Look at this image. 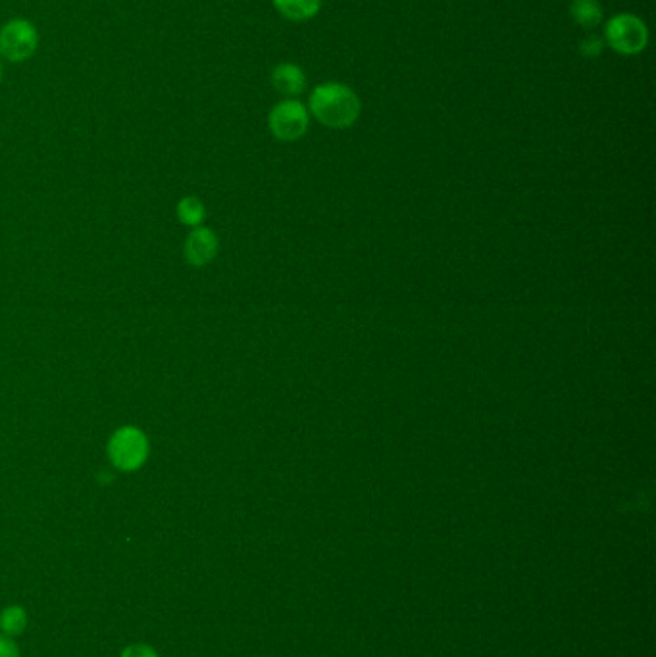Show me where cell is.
<instances>
[{"label": "cell", "mask_w": 656, "mask_h": 657, "mask_svg": "<svg viewBox=\"0 0 656 657\" xmlns=\"http://www.w3.org/2000/svg\"><path fill=\"white\" fill-rule=\"evenodd\" d=\"M570 16L581 27L593 29L603 20V6L599 0H572Z\"/></svg>", "instance_id": "9"}, {"label": "cell", "mask_w": 656, "mask_h": 657, "mask_svg": "<svg viewBox=\"0 0 656 657\" xmlns=\"http://www.w3.org/2000/svg\"><path fill=\"white\" fill-rule=\"evenodd\" d=\"M268 125L279 141H297L308 129V110L304 108L303 102L287 98L274 106Z\"/></svg>", "instance_id": "5"}, {"label": "cell", "mask_w": 656, "mask_h": 657, "mask_svg": "<svg viewBox=\"0 0 656 657\" xmlns=\"http://www.w3.org/2000/svg\"><path fill=\"white\" fill-rule=\"evenodd\" d=\"M0 627L4 633L20 634L26 627V611L22 608H8L0 617Z\"/></svg>", "instance_id": "11"}, {"label": "cell", "mask_w": 656, "mask_h": 657, "mask_svg": "<svg viewBox=\"0 0 656 657\" xmlns=\"http://www.w3.org/2000/svg\"><path fill=\"white\" fill-rule=\"evenodd\" d=\"M108 454L110 460L124 471H133L141 467L147 456H149V440L147 437L135 429V427H124L114 433L108 444Z\"/></svg>", "instance_id": "4"}, {"label": "cell", "mask_w": 656, "mask_h": 657, "mask_svg": "<svg viewBox=\"0 0 656 657\" xmlns=\"http://www.w3.org/2000/svg\"><path fill=\"white\" fill-rule=\"evenodd\" d=\"M122 657H158L149 646H129Z\"/></svg>", "instance_id": "14"}, {"label": "cell", "mask_w": 656, "mask_h": 657, "mask_svg": "<svg viewBox=\"0 0 656 657\" xmlns=\"http://www.w3.org/2000/svg\"><path fill=\"white\" fill-rule=\"evenodd\" d=\"M177 214H179V219L187 225H199L202 218H204V208H202L201 200L189 196V198H183L179 202V208H177Z\"/></svg>", "instance_id": "10"}, {"label": "cell", "mask_w": 656, "mask_h": 657, "mask_svg": "<svg viewBox=\"0 0 656 657\" xmlns=\"http://www.w3.org/2000/svg\"><path fill=\"white\" fill-rule=\"evenodd\" d=\"M360 110V98L343 83H324L310 95L312 116L331 129L351 127L358 120Z\"/></svg>", "instance_id": "1"}, {"label": "cell", "mask_w": 656, "mask_h": 657, "mask_svg": "<svg viewBox=\"0 0 656 657\" xmlns=\"http://www.w3.org/2000/svg\"><path fill=\"white\" fill-rule=\"evenodd\" d=\"M279 14L291 22H306L320 12L322 0H274Z\"/></svg>", "instance_id": "8"}, {"label": "cell", "mask_w": 656, "mask_h": 657, "mask_svg": "<svg viewBox=\"0 0 656 657\" xmlns=\"http://www.w3.org/2000/svg\"><path fill=\"white\" fill-rule=\"evenodd\" d=\"M603 49H605L603 39L601 37H595V35L585 37L580 43V52L585 58H597V56H601Z\"/></svg>", "instance_id": "12"}, {"label": "cell", "mask_w": 656, "mask_h": 657, "mask_svg": "<svg viewBox=\"0 0 656 657\" xmlns=\"http://www.w3.org/2000/svg\"><path fill=\"white\" fill-rule=\"evenodd\" d=\"M39 45L37 27L26 18H14L0 29V54L8 62H26Z\"/></svg>", "instance_id": "3"}, {"label": "cell", "mask_w": 656, "mask_h": 657, "mask_svg": "<svg viewBox=\"0 0 656 657\" xmlns=\"http://www.w3.org/2000/svg\"><path fill=\"white\" fill-rule=\"evenodd\" d=\"M605 39L610 49L618 54L633 56L647 47L649 31L641 18L633 14H618L606 24Z\"/></svg>", "instance_id": "2"}, {"label": "cell", "mask_w": 656, "mask_h": 657, "mask_svg": "<svg viewBox=\"0 0 656 657\" xmlns=\"http://www.w3.org/2000/svg\"><path fill=\"white\" fill-rule=\"evenodd\" d=\"M272 85L283 97L295 98L303 95V91L306 89L303 68H299L297 64H289V62L279 64L272 72Z\"/></svg>", "instance_id": "7"}, {"label": "cell", "mask_w": 656, "mask_h": 657, "mask_svg": "<svg viewBox=\"0 0 656 657\" xmlns=\"http://www.w3.org/2000/svg\"><path fill=\"white\" fill-rule=\"evenodd\" d=\"M218 252V239L210 229H197L185 244V256L193 266L208 264Z\"/></svg>", "instance_id": "6"}, {"label": "cell", "mask_w": 656, "mask_h": 657, "mask_svg": "<svg viewBox=\"0 0 656 657\" xmlns=\"http://www.w3.org/2000/svg\"><path fill=\"white\" fill-rule=\"evenodd\" d=\"M0 657H18L16 644L6 636H0Z\"/></svg>", "instance_id": "13"}, {"label": "cell", "mask_w": 656, "mask_h": 657, "mask_svg": "<svg viewBox=\"0 0 656 657\" xmlns=\"http://www.w3.org/2000/svg\"><path fill=\"white\" fill-rule=\"evenodd\" d=\"M0 81H2V66H0Z\"/></svg>", "instance_id": "15"}]
</instances>
